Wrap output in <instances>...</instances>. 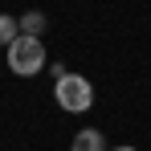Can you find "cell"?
Here are the masks:
<instances>
[{"mask_svg":"<svg viewBox=\"0 0 151 151\" xmlns=\"http://www.w3.org/2000/svg\"><path fill=\"white\" fill-rule=\"evenodd\" d=\"M21 29H17V17H8V12H0V45H8L12 37H17Z\"/></svg>","mask_w":151,"mask_h":151,"instance_id":"cell-5","label":"cell"},{"mask_svg":"<svg viewBox=\"0 0 151 151\" xmlns=\"http://www.w3.org/2000/svg\"><path fill=\"white\" fill-rule=\"evenodd\" d=\"M70 151H106V139H102V131L86 127V131H78V135H74Z\"/></svg>","mask_w":151,"mask_h":151,"instance_id":"cell-3","label":"cell"},{"mask_svg":"<svg viewBox=\"0 0 151 151\" xmlns=\"http://www.w3.org/2000/svg\"><path fill=\"white\" fill-rule=\"evenodd\" d=\"M53 102H57V110H65V114H86V110L94 106V86H90V78L86 74L53 78Z\"/></svg>","mask_w":151,"mask_h":151,"instance_id":"cell-2","label":"cell"},{"mask_svg":"<svg viewBox=\"0 0 151 151\" xmlns=\"http://www.w3.org/2000/svg\"><path fill=\"white\" fill-rule=\"evenodd\" d=\"M106 151H139V147H131V143H119V147H106Z\"/></svg>","mask_w":151,"mask_h":151,"instance_id":"cell-6","label":"cell"},{"mask_svg":"<svg viewBox=\"0 0 151 151\" xmlns=\"http://www.w3.org/2000/svg\"><path fill=\"white\" fill-rule=\"evenodd\" d=\"M45 25H49V21H45V12H41V8H29L25 17H17V29H21V33H29V37H41V33H45Z\"/></svg>","mask_w":151,"mask_h":151,"instance_id":"cell-4","label":"cell"},{"mask_svg":"<svg viewBox=\"0 0 151 151\" xmlns=\"http://www.w3.org/2000/svg\"><path fill=\"white\" fill-rule=\"evenodd\" d=\"M4 61L17 78H33L49 65V53H45V41L41 37H29V33H17L8 45H4Z\"/></svg>","mask_w":151,"mask_h":151,"instance_id":"cell-1","label":"cell"}]
</instances>
